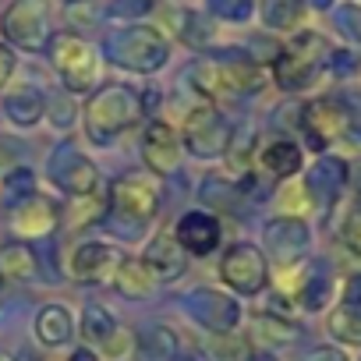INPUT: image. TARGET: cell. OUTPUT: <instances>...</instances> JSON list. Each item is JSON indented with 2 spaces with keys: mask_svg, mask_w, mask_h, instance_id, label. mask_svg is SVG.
I'll return each instance as SVG.
<instances>
[{
  "mask_svg": "<svg viewBox=\"0 0 361 361\" xmlns=\"http://www.w3.org/2000/svg\"><path fill=\"white\" fill-rule=\"evenodd\" d=\"M142 117V96L131 85H103L85 103V135L96 145L114 142Z\"/></svg>",
  "mask_w": 361,
  "mask_h": 361,
  "instance_id": "1",
  "label": "cell"
},
{
  "mask_svg": "<svg viewBox=\"0 0 361 361\" xmlns=\"http://www.w3.org/2000/svg\"><path fill=\"white\" fill-rule=\"evenodd\" d=\"M106 61L135 75H152L170 61V43L152 25H124L106 39Z\"/></svg>",
  "mask_w": 361,
  "mask_h": 361,
  "instance_id": "2",
  "label": "cell"
},
{
  "mask_svg": "<svg viewBox=\"0 0 361 361\" xmlns=\"http://www.w3.org/2000/svg\"><path fill=\"white\" fill-rule=\"evenodd\" d=\"M333 57V47L322 32H298L273 61V78L280 89L287 92H298L305 85L315 82V75L329 64Z\"/></svg>",
  "mask_w": 361,
  "mask_h": 361,
  "instance_id": "3",
  "label": "cell"
},
{
  "mask_svg": "<svg viewBox=\"0 0 361 361\" xmlns=\"http://www.w3.org/2000/svg\"><path fill=\"white\" fill-rule=\"evenodd\" d=\"M50 61L68 92H92L103 75V61L96 47L75 32H57L50 39Z\"/></svg>",
  "mask_w": 361,
  "mask_h": 361,
  "instance_id": "4",
  "label": "cell"
},
{
  "mask_svg": "<svg viewBox=\"0 0 361 361\" xmlns=\"http://www.w3.org/2000/svg\"><path fill=\"white\" fill-rule=\"evenodd\" d=\"M159 195H163V188H159V177L156 173L131 170V173H124V177L114 180V188H110V209L117 216H124L131 224V231H142L156 216Z\"/></svg>",
  "mask_w": 361,
  "mask_h": 361,
  "instance_id": "5",
  "label": "cell"
},
{
  "mask_svg": "<svg viewBox=\"0 0 361 361\" xmlns=\"http://www.w3.org/2000/svg\"><path fill=\"white\" fill-rule=\"evenodd\" d=\"M47 177L50 185L71 199H85V195H96V185H99V170L96 163L75 145V142H57L50 159H47Z\"/></svg>",
  "mask_w": 361,
  "mask_h": 361,
  "instance_id": "6",
  "label": "cell"
},
{
  "mask_svg": "<svg viewBox=\"0 0 361 361\" xmlns=\"http://www.w3.org/2000/svg\"><path fill=\"white\" fill-rule=\"evenodd\" d=\"M0 32H4L8 47L25 50V54H43L50 50V15L43 0H15V4L4 11L0 18Z\"/></svg>",
  "mask_w": 361,
  "mask_h": 361,
  "instance_id": "7",
  "label": "cell"
},
{
  "mask_svg": "<svg viewBox=\"0 0 361 361\" xmlns=\"http://www.w3.org/2000/svg\"><path fill=\"white\" fill-rule=\"evenodd\" d=\"M220 280L231 290H238V294H248V298L262 294L266 283H269V259H266V252L255 248L252 241L231 245L224 252V259H220Z\"/></svg>",
  "mask_w": 361,
  "mask_h": 361,
  "instance_id": "8",
  "label": "cell"
},
{
  "mask_svg": "<svg viewBox=\"0 0 361 361\" xmlns=\"http://www.w3.org/2000/svg\"><path fill=\"white\" fill-rule=\"evenodd\" d=\"M231 124L224 121V114L216 106H195L188 117H185V149L199 159H216L227 152V142H231Z\"/></svg>",
  "mask_w": 361,
  "mask_h": 361,
  "instance_id": "9",
  "label": "cell"
},
{
  "mask_svg": "<svg viewBox=\"0 0 361 361\" xmlns=\"http://www.w3.org/2000/svg\"><path fill=\"white\" fill-rule=\"evenodd\" d=\"M185 312L209 333H231L241 322V305L213 287H195L192 294H185Z\"/></svg>",
  "mask_w": 361,
  "mask_h": 361,
  "instance_id": "10",
  "label": "cell"
},
{
  "mask_svg": "<svg viewBox=\"0 0 361 361\" xmlns=\"http://www.w3.org/2000/svg\"><path fill=\"white\" fill-rule=\"evenodd\" d=\"M301 131L308 138L312 149H326L336 138H347V121H343V106L336 96H319L312 103L301 106Z\"/></svg>",
  "mask_w": 361,
  "mask_h": 361,
  "instance_id": "11",
  "label": "cell"
},
{
  "mask_svg": "<svg viewBox=\"0 0 361 361\" xmlns=\"http://www.w3.org/2000/svg\"><path fill=\"white\" fill-rule=\"evenodd\" d=\"M308 238H312V231H308L305 216H276V220H269L266 231H262L266 252H269V259H273L276 266H294V262L305 255Z\"/></svg>",
  "mask_w": 361,
  "mask_h": 361,
  "instance_id": "12",
  "label": "cell"
},
{
  "mask_svg": "<svg viewBox=\"0 0 361 361\" xmlns=\"http://www.w3.org/2000/svg\"><path fill=\"white\" fill-rule=\"evenodd\" d=\"M117 266H121V255L103 241L75 245L68 255V273L75 283H106V280H114Z\"/></svg>",
  "mask_w": 361,
  "mask_h": 361,
  "instance_id": "13",
  "label": "cell"
},
{
  "mask_svg": "<svg viewBox=\"0 0 361 361\" xmlns=\"http://www.w3.org/2000/svg\"><path fill=\"white\" fill-rule=\"evenodd\" d=\"M220 238H224V227L216 216L202 213V209H192L177 220L173 227V241L185 248V255H195V259H206L220 248Z\"/></svg>",
  "mask_w": 361,
  "mask_h": 361,
  "instance_id": "14",
  "label": "cell"
},
{
  "mask_svg": "<svg viewBox=\"0 0 361 361\" xmlns=\"http://www.w3.org/2000/svg\"><path fill=\"white\" fill-rule=\"evenodd\" d=\"M8 220H11V231L18 234V241L25 238H47V234H54L57 231V224H61V206L57 202H50L47 195H32V199H25L22 206H15V209H8Z\"/></svg>",
  "mask_w": 361,
  "mask_h": 361,
  "instance_id": "15",
  "label": "cell"
},
{
  "mask_svg": "<svg viewBox=\"0 0 361 361\" xmlns=\"http://www.w3.org/2000/svg\"><path fill=\"white\" fill-rule=\"evenodd\" d=\"M142 159L149 166V173H173L180 166V138L170 124L152 121L142 135Z\"/></svg>",
  "mask_w": 361,
  "mask_h": 361,
  "instance_id": "16",
  "label": "cell"
},
{
  "mask_svg": "<svg viewBox=\"0 0 361 361\" xmlns=\"http://www.w3.org/2000/svg\"><path fill=\"white\" fill-rule=\"evenodd\" d=\"M142 262L152 269V276H156L159 283H173V280L185 276L188 255H185V248L173 241V234H156V238L145 245Z\"/></svg>",
  "mask_w": 361,
  "mask_h": 361,
  "instance_id": "17",
  "label": "cell"
},
{
  "mask_svg": "<svg viewBox=\"0 0 361 361\" xmlns=\"http://www.w3.org/2000/svg\"><path fill=\"white\" fill-rule=\"evenodd\" d=\"M305 192L312 195V199H319V202H333L336 195H340V188L347 185V163L340 159V156H322L315 166H308V173H305Z\"/></svg>",
  "mask_w": 361,
  "mask_h": 361,
  "instance_id": "18",
  "label": "cell"
},
{
  "mask_svg": "<svg viewBox=\"0 0 361 361\" xmlns=\"http://www.w3.org/2000/svg\"><path fill=\"white\" fill-rule=\"evenodd\" d=\"M114 287L128 301H149L159 290V280L152 276V269L142 259H121V266L114 273Z\"/></svg>",
  "mask_w": 361,
  "mask_h": 361,
  "instance_id": "19",
  "label": "cell"
},
{
  "mask_svg": "<svg viewBox=\"0 0 361 361\" xmlns=\"http://www.w3.org/2000/svg\"><path fill=\"white\" fill-rule=\"evenodd\" d=\"M36 276H39V262L25 241L11 238L0 245V280L4 283H32Z\"/></svg>",
  "mask_w": 361,
  "mask_h": 361,
  "instance_id": "20",
  "label": "cell"
},
{
  "mask_svg": "<svg viewBox=\"0 0 361 361\" xmlns=\"http://www.w3.org/2000/svg\"><path fill=\"white\" fill-rule=\"evenodd\" d=\"M36 336H39V343L43 347H64L71 336H75V315L68 312V305H61V301H50V305H43L39 308V315H36Z\"/></svg>",
  "mask_w": 361,
  "mask_h": 361,
  "instance_id": "21",
  "label": "cell"
},
{
  "mask_svg": "<svg viewBox=\"0 0 361 361\" xmlns=\"http://www.w3.org/2000/svg\"><path fill=\"white\" fill-rule=\"evenodd\" d=\"M4 117L15 128H36L47 117V96L32 85H22V89L4 96Z\"/></svg>",
  "mask_w": 361,
  "mask_h": 361,
  "instance_id": "22",
  "label": "cell"
},
{
  "mask_svg": "<svg viewBox=\"0 0 361 361\" xmlns=\"http://www.w3.org/2000/svg\"><path fill=\"white\" fill-rule=\"evenodd\" d=\"M301 163H305V152H301V145L290 142V138H276V142H269V145L262 149V156H259L262 173L273 177V180H287V177H294V173L301 170Z\"/></svg>",
  "mask_w": 361,
  "mask_h": 361,
  "instance_id": "23",
  "label": "cell"
},
{
  "mask_svg": "<svg viewBox=\"0 0 361 361\" xmlns=\"http://www.w3.org/2000/svg\"><path fill=\"white\" fill-rule=\"evenodd\" d=\"M220 71H224V82H227V89L231 92H259V89H266V71H262V64H255L252 57H245V54H227V57H220Z\"/></svg>",
  "mask_w": 361,
  "mask_h": 361,
  "instance_id": "24",
  "label": "cell"
},
{
  "mask_svg": "<svg viewBox=\"0 0 361 361\" xmlns=\"http://www.w3.org/2000/svg\"><path fill=\"white\" fill-rule=\"evenodd\" d=\"M305 8H308V0H262L259 18L273 32H294L305 22Z\"/></svg>",
  "mask_w": 361,
  "mask_h": 361,
  "instance_id": "25",
  "label": "cell"
},
{
  "mask_svg": "<svg viewBox=\"0 0 361 361\" xmlns=\"http://www.w3.org/2000/svg\"><path fill=\"white\" fill-rule=\"evenodd\" d=\"M163 18H166V29L188 47H206L209 43V25L202 22L199 11H188V8H163Z\"/></svg>",
  "mask_w": 361,
  "mask_h": 361,
  "instance_id": "26",
  "label": "cell"
},
{
  "mask_svg": "<svg viewBox=\"0 0 361 361\" xmlns=\"http://www.w3.org/2000/svg\"><path fill=\"white\" fill-rule=\"evenodd\" d=\"M138 354L145 361H177V336H173V329L159 326V322L145 326L138 333Z\"/></svg>",
  "mask_w": 361,
  "mask_h": 361,
  "instance_id": "27",
  "label": "cell"
},
{
  "mask_svg": "<svg viewBox=\"0 0 361 361\" xmlns=\"http://www.w3.org/2000/svg\"><path fill=\"white\" fill-rule=\"evenodd\" d=\"M32 195H36V173L29 166H15L4 173V180H0V202H4V209H15Z\"/></svg>",
  "mask_w": 361,
  "mask_h": 361,
  "instance_id": "28",
  "label": "cell"
},
{
  "mask_svg": "<svg viewBox=\"0 0 361 361\" xmlns=\"http://www.w3.org/2000/svg\"><path fill=\"white\" fill-rule=\"evenodd\" d=\"M252 333H255V340H266V343H294V340L301 336L298 322L276 319V315H269V312H262V315L252 319Z\"/></svg>",
  "mask_w": 361,
  "mask_h": 361,
  "instance_id": "29",
  "label": "cell"
},
{
  "mask_svg": "<svg viewBox=\"0 0 361 361\" xmlns=\"http://www.w3.org/2000/svg\"><path fill=\"white\" fill-rule=\"evenodd\" d=\"M336 234H340L343 248H347L350 255L361 259V195H354V199L343 202V209H340V224H336Z\"/></svg>",
  "mask_w": 361,
  "mask_h": 361,
  "instance_id": "30",
  "label": "cell"
},
{
  "mask_svg": "<svg viewBox=\"0 0 361 361\" xmlns=\"http://www.w3.org/2000/svg\"><path fill=\"white\" fill-rule=\"evenodd\" d=\"M114 333H117V319L103 305H85V312H82V336L89 343H106Z\"/></svg>",
  "mask_w": 361,
  "mask_h": 361,
  "instance_id": "31",
  "label": "cell"
},
{
  "mask_svg": "<svg viewBox=\"0 0 361 361\" xmlns=\"http://www.w3.org/2000/svg\"><path fill=\"white\" fill-rule=\"evenodd\" d=\"M252 152H255V131H252V128H241V131H234V135H231V142H227V152H224V156H227L231 170L245 173V170H248Z\"/></svg>",
  "mask_w": 361,
  "mask_h": 361,
  "instance_id": "32",
  "label": "cell"
},
{
  "mask_svg": "<svg viewBox=\"0 0 361 361\" xmlns=\"http://www.w3.org/2000/svg\"><path fill=\"white\" fill-rule=\"evenodd\" d=\"M206 4L224 22H248L255 11V0H206Z\"/></svg>",
  "mask_w": 361,
  "mask_h": 361,
  "instance_id": "33",
  "label": "cell"
},
{
  "mask_svg": "<svg viewBox=\"0 0 361 361\" xmlns=\"http://www.w3.org/2000/svg\"><path fill=\"white\" fill-rule=\"evenodd\" d=\"M336 312H343L347 319L361 322V273L347 276V283H343V290H340V308H336Z\"/></svg>",
  "mask_w": 361,
  "mask_h": 361,
  "instance_id": "34",
  "label": "cell"
},
{
  "mask_svg": "<svg viewBox=\"0 0 361 361\" xmlns=\"http://www.w3.org/2000/svg\"><path fill=\"white\" fill-rule=\"evenodd\" d=\"M343 106V121H347V135L361 142V92H343L336 96Z\"/></svg>",
  "mask_w": 361,
  "mask_h": 361,
  "instance_id": "35",
  "label": "cell"
},
{
  "mask_svg": "<svg viewBox=\"0 0 361 361\" xmlns=\"http://www.w3.org/2000/svg\"><path fill=\"white\" fill-rule=\"evenodd\" d=\"M329 333L340 336V340H347V343H361V322L347 319L343 312H333L329 315Z\"/></svg>",
  "mask_w": 361,
  "mask_h": 361,
  "instance_id": "36",
  "label": "cell"
},
{
  "mask_svg": "<svg viewBox=\"0 0 361 361\" xmlns=\"http://www.w3.org/2000/svg\"><path fill=\"white\" fill-rule=\"evenodd\" d=\"M336 18H340V29H343L354 43H361V8H357V4H343V8L336 11Z\"/></svg>",
  "mask_w": 361,
  "mask_h": 361,
  "instance_id": "37",
  "label": "cell"
},
{
  "mask_svg": "<svg viewBox=\"0 0 361 361\" xmlns=\"http://www.w3.org/2000/svg\"><path fill=\"white\" fill-rule=\"evenodd\" d=\"M78 206H75V227H89L96 216H99V209H103V202L96 199V195H85V199H75Z\"/></svg>",
  "mask_w": 361,
  "mask_h": 361,
  "instance_id": "38",
  "label": "cell"
},
{
  "mask_svg": "<svg viewBox=\"0 0 361 361\" xmlns=\"http://www.w3.org/2000/svg\"><path fill=\"white\" fill-rule=\"evenodd\" d=\"M15 68H18V57L8 43H0V92L8 89V82L15 78Z\"/></svg>",
  "mask_w": 361,
  "mask_h": 361,
  "instance_id": "39",
  "label": "cell"
},
{
  "mask_svg": "<svg viewBox=\"0 0 361 361\" xmlns=\"http://www.w3.org/2000/svg\"><path fill=\"white\" fill-rule=\"evenodd\" d=\"M47 114H50V121H54L57 128H68V124L75 121V110H71L68 99H47Z\"/></svg>",
  "mask_w": 361,
  "mask_h": 361,
  "instance_id": "40",
  "label": "cell"
},
{
  "mask_svg": "<svg viewBox=\"0 0 361 361\" xmlns=\"http://www.w3.org/2000/svg\"><path fill=\"white\" fill-rule=\"evenodd\" d=\"M103 347H106V354H110V357H124V354L131 350V333H124V329L117 326V333H114Z\"/></svg>",
  "mask_w": 361,
  "mask_h": 361,
  "instance_id": "41",
  "label": "cell"
},
{
  "mask_svg": "<svg viewBox=\"0 0 361 361\" xmlns=\"http://www.w3.org/2000/svg\"><path fill=\"white\" fill-rule=\"evenodd\" d=\"M305 361H347V354L340 347H333V343H322V347H312L305 354Z\"/></svg>",
  "mask_w": 361,
  "mask_h": 361,
  "instance_id": "42",
  "label": "cell"
},
{
  "mask_svg": "<svg viewBox=\"0 0 361 361\" xmlns=\"http://www.w3.org/2000/svg\"><path fill=\"white\" fill-rule=\"evenodd\" d=\"M68 361H96V354L89 350V347H78V350H71V357Z\"/></svg>",
  "mask_w": 361,
  "mask_h": 361,
  "instance_id": "43",
  "label": "cell"
},
{
  "mask_svg": "<svg viewBox=\"0 0 361 361\" xmlns=\"http://www.w3.org/2000/svg\"><path fill=\"white\" fill-rule=\"evenodd\" d=\"M245 361H276V357H273L269 350H252V354H248Z\"/></svg>",
  "mask_w": 361,
  "mask_h": 361,
  "instance_id": "44",
  "label": "cell"
},
{
  "mask_svg": "<svg viewBox=\"0 0 361 361\" xmlns=\"http://www.w3.org/2000/svg\"><path fill=\"white\" fill-rule=\"evenodd\" d=\"M315 8H333V0H312Z\"/></svg>",
  "mask_w": 361,
  "mask_h": 361,
  "instance_id": "45",
  "label": "cell"
},
{
  "mask_svg": "<svg viewBox=\"0 0 361 361\" xmlns=\"http://www.w3.org/2000/svg\"><path fill=\"white\" fill-rule=\"evenodd\" d=\"M0 361H18L15 354H8V350H0Z\"/></svg>",
  "mask_w": 361,
  "mask_h": 361,
  "instance_id": "46",
  "label": "cell"
},
{
  "mask_svg": "<svg viewBox=\"0 0 361 361\" xmlns=\"http://www.w3.org/2000/svg\"><path fill=\"white\" fill-rule=\"evenodd\" d=\"M0 294H4V280H0Z\"/></svg>",
  "mask_w": 361,
  "mask_h": 361,
  "instance_id": "47",
  "label": "cell"
},
{
  "mask_svg": "<svg viewBox=\"0 0 361 361\" xmlns=\"http://www.w3.org/2000/svg\"><path fill=\"white\" fill-rule=\"evenodd\" d=\"M68 4H82V0H68Z\"/></svg>",
  "mask_w": 361,
  "mask_h": 361,
  "instance_id": "48",
  "label": "cell"
},
{
  "mask_svg": "<svg viewBox=\"0 0 361 361\" xmlns=\"http://www.w3.org/2000/svg\"><path fill=\"white\" fill-rule=\"evenodd\" d=\"M180 361H192V357H180Z\"/></svg>",
  "mask_w": 361,
  "mask_h": 361,
  "instance_id": "49",
  "label": "cell"
}]
</instances>
